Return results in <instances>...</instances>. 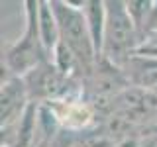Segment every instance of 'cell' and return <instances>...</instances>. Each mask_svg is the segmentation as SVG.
<instances>
[{
	"label": "cell",
	"instance_id": "277c9868",
	"mask_svg": "<svg viewBox=\"0 0 157 147\" xmlns=\"http://www.w3.org/2000/svg\"><path fill=\"white\" fill-rule=\"evenodd\" d=\"M29 106V96L24 85V78L10 77L2 81L0 92V127H2V147H8L14 137L18 124L22 122Z\"/></svg>",
	"mask_w": 157,
	"mask_h": 147
},
{
	"label": "cell",
	"instance_id": "3957f363",
	"mask_svg": "<svg viewBox=\"0 0 157 147\" xmlns=\"http://www.w3.org/2000/svg\"><path fill=\"white\" fill-rule=\"evenodd\" d=\"M141 37L128 12L126 2L108 0L106 2V24H104V45L102 57L118 69H124L130 59L137 53ZM100 57V59H102Z\"/></svg>",
	"mask_w": 157,
	"mask_h": 147
},
{
	"label": "cell",
	"instance_id": "9c48e42d",
	"mask_svg": "<svg viewBox=\"0 0 157 147\" xmlns=\"http://www.w3.org/2000/svg\"><path fill=\"white\" fill-rule=\"evenodd\" d=\"M155 92H157V88H155Z\"/></svg>",
	"mask_w": 157,
	"mask_h": 147
},
{
	"label": "cell",
	"instance_id": "8992f818",
	"mask_svg": "<svg viewBox=\"0 0 157 147\" xmlns=\"http://www.w3.org/2000/svg\"><path fill=\"white\" fill-rule=\"evenodd\" d=\"M39 33H41V41L47 53L53 57V51L59 43V26L55 14L51 10V4L41 2V0H39Z\"/></svg>",
	"mask_w": 157,
	"mask_h": 147
},
{
	"label": "cell",
	"instance_id": "52a82bcc",
	"mask_svg": "<svg viewBox=\"0 0 157 147\" xmlns=\"http://www.w3.org/2000/svg\"><path fill=\"white\" fill-rule=\"evenodd\" d=\"M136 55H145V57H155L157 59V32H149L144 39V43L140 45Z\"/></svg>",
	"mask_w": 157,
	"mask_h": 147
},
{
	"label": "cell",
	"instance_id": "7a4b0ae2",
	"mask_svg": "<svg viewBox=\"0 0 157 147\" xmlns=\"http://www.w3.org/2000/svg\"><path fill=\"white\" fill-rule=\"evenodd\" d=\"M26 32L22 39L8 47L2 59V81L10 77H26L33 69L51 61L39 33V0H28L26 4Z\"/></svg>",
	"mask_w": 157,
	"mask_h": 147
},
{
	"label": "cell",
	"instance_id": "6da1fadb",
	"mask_svg": "<svg viewBox=\"0 0 157 147\" xmlns=\"http://www.w3.org/2000/svg\"><path fill=\"white\" fill-rule=\"evenodd\" d=\"M49 4H51V10L57 18L59 43H63L69 49V53L75 57L78 67V78L85 82L94 73L98 63L94 41H92L85 12H82V8H75L69 2L53 0Z\"/></svg>",
	"mask_w": 157,
	"mask_h": 147
},
{
	"label": "cell",
	"instance_id": "ba28073f",
	"mask_svg": "<svg viewBox=\"0 0 157 147\" xmlns=\"http://www.w3.org/2000/svg\"><path fill=\"white\" fill-rule=\"evenodd\" d=\"M114 147H141V139H140V134H134V135H128L124 137L122 141H118Z\"/></svg>",
	"mask_w": 157,
	"mask_h": 147
},
{
	"label": "cell",
	"instance_id": "5b68a950",
	"mask_svg": "<svg viewBox=\"0 0 157 147\" xmlns=\"http://www.w3.org/2000/svg\"><path fill=\"white\" fill-rule=\"evenodd\" d=\"M85 12L88 29H90L92 41H94L96 57H102V45H104V24H106V2L102 0H92V2H82L81 4Z\"/></svg>",
	"mask_w": 157,
	"mask_h": 147
}]
</instances>
